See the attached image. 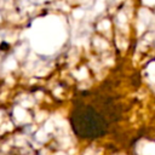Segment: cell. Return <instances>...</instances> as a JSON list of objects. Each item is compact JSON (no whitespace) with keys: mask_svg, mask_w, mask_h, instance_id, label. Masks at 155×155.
Listing matches in <instances>:
<instances>
[{"mask_svg":"<svg viewBox=\"0 0 155 155\" xmlns=\"http://www.w3.org/2000/svg\"><path fill=\"white\" fill-rule=\"evenodd\" d=\"M121 117V105L111 94L82 92L73 102L70 126L80 139H98L108 134Z\"/></svg>","mask_w":155,"mask_h":155,"instance_id":"obj_1","label":"cell"}]
</instances>
